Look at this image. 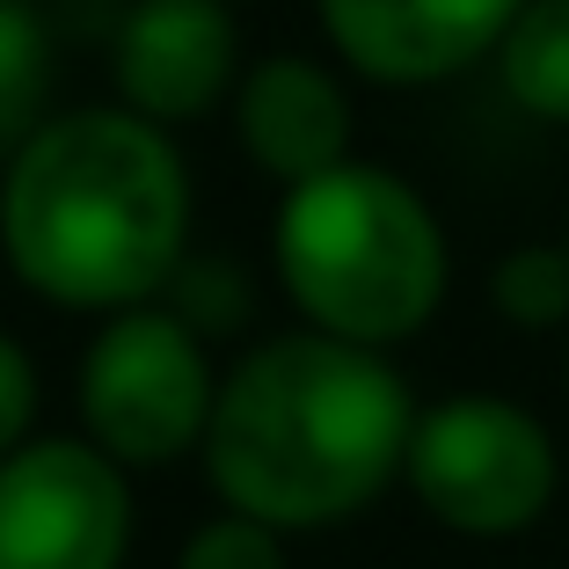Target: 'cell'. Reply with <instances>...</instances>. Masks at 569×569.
<instances>
[{
	"instance_id": "6da1fadb",
	"label": "cell",
	"mask_w": 569,
	"mask_h": 569,
	"mask_svg": "<svg viewBox=\"0 0 569 569\" xmlns=\"http://www.w3.org/2000/svg\"><path fill=\"white\" fill-rule=\"evenodd\" d=\"M409 423L417 395L387 351L292 329L227 366L198 460L227 511L278 533H321L402 482Z\"/></svg>"
},
{
	"instance_id": "7a4b0ae2",
	"label": "cell",
	"mask_w": 569,
	"mask_h": 569,
	"mask_svg": "<svg viewBox=\"0 0 569 569\" xmlns=\"http://www.w3.org/2000/svg\"><path fill=\"white\" fill-rule=\"evenodd\" d=\"M190 241V168L132 110L44 118L0 168V249L37 300L124 315L168 292Z\"/></svg>"
},
{
	"instance_id": "3957f363",
	"label": "cell",
	"mask_w": 569,
	"mask_h": 569,
	"mask_svg": "<svg viewBox=\"0 0 569 569\" xmlns=\"http://www.w3.org/2000/svg\"><path fill=\"white\" fill-rule=\"evenodd\" d=\"M270 256L307 329L343 343H409L446 300V227L395 168L336 161L292 183L270 219Z\"/></svg>"
},
{
	"instance_id": "277c9868",
	"label": "cell",
	"mask_w": 569,
	"mask_h": 569,
	"mask_svg": "<svg viewBox=\"0 0 569 569\" xmlns=\"http://www.w3.org/2000/svg\"><path fill=\"white\" fill-rule=\"evenodd\" d=\"M402 482L446 533L511 540L548 519L562 460H555V438L533 409L475 387V395H446V402L417 409Z\"/></svg>"
},
{
	"instance_id": "5b68a950",
	"label": "cell",
	"mask_w": 569,
	"mask_h": 569,
	"mask_svg": "<svg viewBox=\"0 0 569 569\" xmlns=\"http://www.w3.org/2000/svg\"><path fill=\"white\" fill-rule=\"evenodd\" d=\"M212 395L219 372L204 336L176 307H124L81 358V438L102 446L124 475L168 468L204 446Z\"/></svg>"
},
{
	"instance_id": "8992f818",
	"label": "cell",
	"mask_w": 569,
	"mask_h": 569,
	"mask_svg": "<svg viewBox=\"0 0 569 569\" xmlns=\"http://www.w3.org/2000/svg\"><path fill=\"white\" fill-rule=\"evenodd\" d=\"M132 482L88 438H22L0 460V569H124Z\"/></svg>"
},
{
	"instance_id": "52a82bcc",
	"label": "cell",
	"mask_w": 569,
	"mask_h": 569,
	"mask_svg": "<svg viewBox=\"0 0 569 569\" xmlns=\"http://www.w3.org/2000/svg\"><path fill=\"white\" fill-rule=\"evenodd\" d=\"M110 73L132 118L176 132L212 118L241 81V30L227 0H132L110 44Z\"/></svg>"
},
{
	"instance_id": "ba28073f",
	"label": "cell",
	"mask_w": 569,
	"mask_h": 569,
	"mask_svg": "<svg viewBox=\"0 0 569 569\" xmlns=\"http://www.w3.org/2000/svg\"><path fill=\"white\" fill-rule=\"evenodd\" d=\"M519 8L526 0H315L343 67L380 88H438L475 59H497Z\"/></svg>"
},
{
	"instance_id": "9c48e42d",
	"label": "cell",
	"mask_w": 569,
	"mask_h": 569,
	"mask_svg": "<svg viewBox=\"0 0 569 569\" xmlns=\"http://www.w3.org/2000/svg\"><path fill=\"white\" fill-rule=\"evenodd\" d=\"M234 132L270 183H307L321 168L351 161V96L321 59L270 51L234 81Z\"/></svg>"
},
{
	"instance_id": "30bf717a",
	"label": "cell",
	"mask_w": 569,
	"mask_h": 569,
	"mask_svg": "<svg viewBox=\"0 0 569 569\" xmlns=\"http://www.w3.org/2000/svg\"><path fill=\"white\" fill-rule=\"evenodd\" d=\"M497 73L526 118L569 124V0H526L497 44Z\"/></svg>"
},
{
	"instance_id": "8fae6325",
	"label": "cell",
	"mask_w": 569,
	"mask_h": 569,
	"mask_svg": "<svg viewBox=\"0 0 569 569\" xmlns=\"http://www.w3.org/2000/svg\"><path fill=\"white\" fill-rule=\"evenodd\" d=\"M51 30L37 16V0H0V168L16 161V147L51 118Z\"/></svg>"
},
{
	"instance_id": "7c38bea8",
	"label": "cell",
	"mask_w": 569,
	"mask_h": 569,
	"mask_svg": "<svg viewBox=\"0 0 569 569\" xmlns=\"http://www.w3.org/2000/svg\"><path fill=\"white\" fill-rule=\"evenodd\" d=\"M489 307H497L511 329H569V249H511L497 270H489Z\"/></svg>"
},
{
	"instance_id": "4fadbf2b",
	"label": "cell",
	"mask_w": 569,
	"mask_h": 569,
	"mask_svg": "<svg viewBox=\"0 0 569 569\" xmlns=\"http://www.w3.org/2000/svg\"><path fill=\"white\" fill-rule=\"evenodd\" d=\"M176 569H284V533L263 519H241V511H219L183 540Z\"/></svg>"
},
{
	"instance_id": "5bb4252c",
	"label": "cell",
	"mask_w": 569,
	"mask_h": 569,
	"mask_svg": "<svg viewBox=\"0 0 569 569\" xmlns=\"http://www.w3.org/2000/svg\"><path fill=\"white\" fill-rule=\"evenodd\" d=\"M30 423H37V366L16 336L0 329V460L30 438Z\"/></svg>"
},
{
	"instance_id": "9a60e30c",
	"label": "cell",
	"mask_w": 569,
	"mask_h": 569,
	"mask_svg": "<svg viewBox=\"0 0 569 569\" xmlns=\"http://www.w3.org/2000/svg\"><path fill=\"white\" fill-rule=\"evenodd\" d=\"M562 387H569V358H562Z\"/></svg>"
},
{
	"instance_id": "2e32d148",
	"label": "cell",
	"mask_w": 569,
	"mask_h": 569,
	"mask_svg": "<svg viewBox=\"0 0 569 569\" xmlns=\"http://www.w3.org/2000/svg\"><path fill=\"white\" fill-rule=\"evenodd\" d=\"M562 249H569V234H562Z\"/></svg>"
}]
</instances>
